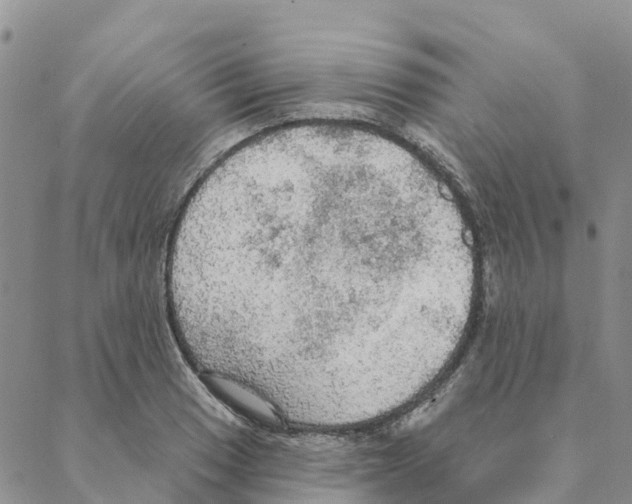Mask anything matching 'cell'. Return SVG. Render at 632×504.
<instances>
[{"mask_svg": "<svg viewBox=\"0 0 632 504\" xmlns=\"http://www.w3.org/2000/svg\"><path fill=\"white\" fill-rule=\"evenodd\" d=\"M394 171L337 139L260 143L189 198L171 258L239 352L334 366L365 355L379 285L429 272L434 237L395 224Z\"/></svg>", "mask_w": 632, "mask_h": 504, "instance_id": "cell-1", "label": "cell"}, {"mask_svg": "<svg viewBox=\"0 0 632 504\" xmlns=\"http://www.w3.org/2000/svg\"><path fill=\"white\" fill-rule=\"evenodd\" d=\"M217 390L239 410L261 420H273L275 413L272 404L249 386L224 377L209 375Z\"/></svg>", "mask_w": 632, "mask_h": 504, "instance_id": "cell-2", "label": "cell"}]
</instances>
